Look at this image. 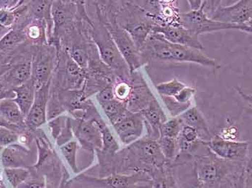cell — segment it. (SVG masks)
I'll list each match as a JSON object with an SVG mask.
<instances>
[{
  "mask_svg": "<svg viewBox=\"0 0 252 188\" xmlns=\"http://www.w3.org/2000/svg\"><path fill=\"white\" fill-rule=\"evenodd\" d=\"M152 33L159 34L169 43L203 51V45L199 41L197 34L185 28L181 25L157 26L155 25ZM151 33V34H152Z\"/></svg>",
  "mask_w": 252,
  "mask_h": 188,
  "instance_id": "4fadbf2b",
  "label": "cell"
},
{
  "mask_svg": "<svg viewBox=\"0 0 252 188\" xmlns=\"http://www.w3.org/2000/svg\"><path fill=\"white\" fill-rule=\"evenodd\" d=\"M131 86L128 81L121 80L113 85V91H114L115 98L121 102H125L127 101L129 95H130Z\"/></svg>",
  "mask_w": 252,
  "mask_h": 188,
  "instance_id": "f35d334b",
  "label": "cell"
},
{
  "mask_svg": "<svg viewBox=\"0 0 252 188\" xmlns=\"http://www.w3.org/2000/svg\"><path fill=\"white\" fill-rule=\"evenodd\" d=\"M163 102L166 108L169 110V113L172 116L177 117L183 112H185L187 109L190 107L189 104H181L176 102L175 99L172 97H166V96H161Z\"/></svg>",
  "mask_w": 252,
  "mask_h": 188,
  "instance_id": "74e56055",
  "label": "cell"
},
{
  "mask_svg": "<svg viewBox=\"0 0 252 188\" xmlns=\"http://www.w3.org/2000/svg\"><path fill=\"white\" fill-rule=\"evenodd\" d=\"M113 126L120 139L125 144H132L139 139L145 127L141 113L130 111Z\"/></svg>",
  "mask_w": 252,
  "mask_h": 188,
  "instance_id": "5bb4252c",
  "label": "cell"
},
{
  "mask_svg": "<svg viewBox=\"0 0 252 188\" xmlns=\"http://www.w3.org/2000/svg\"><path fill=\"white\" fill-rule=\"evenodd\" d=\"M46 182L43 177L29 178L20 184L17 188H45Z\"/></svg>",
  "mask_w": 252,
  "mask_h": 188,
  "instance_id": "f6af8a7d",
  "label": "cell"
},
{
  "mask_svg": "<svg viewBox=\"0 0 252 188\" xmlns=\"http://www.w3.org/2000/svg\"><path fill=\"white\" fill-rule=\"evenodd\" d=\"M1 149H2V147H1V146H0V154H1Z\"/></svg>",
  "mask_w": 252,
  "mask_h": 188,
  "instance_id": "681fc988",
  "label": "cell"
},
{
  "mask_svg": "<svg viewBox=\"0 0 252 188\" xmlns=\"http://www.w3.org/2000/svg\"><path fill=\"white\" fill-rule=\"evenodd\" d=\"M64 110L59 97H57L54 94H52V96H49V102L47 104V111H46V119L49 122L58 117L64 111Z\"/></svg>",
  "mask_w": 252,
  "mask_h": 188,
  "instance_id": "8d00e7d4",
  "label": "cell"
},
{
  "mask_svg": "<svg viewBox=\"0 0 252 188\" xmlns=\"http://www.w3.org/2000/svg\"><path fill=\"white\" fill-rule=\"evenodd\" d=\"M124 151L125 153L121 155L122 167L135 172H146L152 177L157 171L171 165L163 155L157 141L147 136L129 144Z\"/></svg>",
  "mask_w": 252,
  "mask_h": 188,
  "instance_id": "7a4b0ae2",
  "label": "cell"
},
{
  "mask_svg": "<svg viewBox=\"0 0 252 188\" xmlns=\"http://www.w3.org/2000/svg\"><path fill=\"white\" fill-rule=\"evenodd\" d=\"M30 10L34 16L38 19L44 20L48 27V35L51 36L52 30L54 29L52 16H51V7L53 1H29Z\"/></svg>",
  "mask_w": 252,
  "mask_h": 188,
  "instance_id": "484cf974",
  "label": "cell"
},
{
  "mask_svg": "<svg viewBox=\"0 0 252 188\" xmlns=\"http://www.w3.org/2000/svg\"><path fill=\"white\" fill-rule=\"evenodd\" d=\"M99 113L90 119H72V131L84 150L94 152L102 149V136L97 122Z\"/></svg>",
  "mask_w": 252,
  "mask_h": 188,
  "instance_id": "8fae6325",
  "label": "cell"
},
{
  "mask_svg": "<svg viewBox=\"0 0 252 188\" xmlns=\"http://www.w3.org/2000/svg\"><path fill=\"white\" fill-rule=\"evenodd\" d=\"M171 165L157 171L152 176V188H177L175 178L169 172Z\"/></svg>",
  "mask_w": 252,
  "mask_h": 188,
  "instance_id": "f546056e",
  "label": "cell"
},
{
  "mask_svg": "<svg viewBox=\"0 0 252 188\" xmlns=\"http://www.w3.org/2000/svg\"><path fill=\"white\" fill-rule=\"evenodd\" d=\"M178 137L189 144L195 142L200 139L197 131L192 127L188 125H183Z\"/></svg>",
  "mask_w": 252,
  "mask_h": 188,
  "instance_id": "7bdbcfd3",
  "label": "cell"
},
{
  "mask_svg": "<svg viewBox=\"0 0 252 188\" xmlns=\"http://www.w3.org/2000/svg\"><path fill=\"white\" fill-rule=\"evenodd\" d=\"M51 81L35 91L33 104L25 119L26 127L31 130H36L47 121L46 111L50 96Z\"/></svg>",
  "mask_w": 252,
  "mask_h": 188,
  "instance_id": "2e32d148",
  "label": "cell"
},
{
  "mask_svg": "<svg viewBox=\"0 0 252 188\" xmlns=\"http://www.w3.org/2000/svg\"><path fill=\"white\" fill-rule=\"evenodd\" d=\"M90 44L85 43H76L75 45H73L68 48V51H67L71 58L82 69L86 71V73L88 68L89 57H90L89 51H90Z\"/></svg>",
  "mask_w": 252,
  "mask_h": 188,
  "instance_id": "83f0119b",
  "label": "cell"
},
{
  "mask_svg": "<svg viewBox=\"0 0 252 188\" xmlns=\"http://www.w3.org/2000/svg\"><path fill=\"white\" fill-rule=\"evenodd\" d=\"M75 180L94 188H132L142 183L150 184L152 179L146 172H138L130 175L114 173L100 178L81 175Z\"/></svg>",
  "mask_w": 252,
  "mask_h": 188,
  "instance_id": "9c48e42d",
  "label": "cell"
},
{
  "mask_svg": "<svg viewBox=\"0 0 252 188\" xmlns=\"http://www.w3.org/2000/svg\"><path fill=\"white\" fill-rule=\"evenodd\" d=\"M0 127H5V128L10 129V130H14V131L17 132L18 130H20V129L18 128V127H15V126L12 125V124H10L8 122L5 120L4 118L1 117L0 116Z\"/></svg>",
  "mask_w": 252,
  "mask_h": 188,
  "instance_id": "7dc6e473",
  "label": "cell"
},
{
  "mask_svg": "<svg viewBox=\"0 0 252 188\" xmlns=\"http://www.w3.org/2000/svg\"><path fill=\"white\" fill-rule=\"evenodd\" d=\"M24 34L21 33L20 31L11 29L0 40V51L7 49L16 46L20 42L24 40Z\"/></svg>",
  "mask_w": 252,
  "mask_h": 188,
  "instance_id": "d590c367",
  "label": "cell"
},
{
  "mask_svg": "<svg viewBox=\"0 0 252 188\" xmlns=\"http://www.w3.org/2000/svg\"><path fill=\"white\" fill-rule=\"evenodd\" d=\"M16 19L17 14L15 10L7 7L0 8V26L11 29Z\"/></svg>",
  "mask_w": 252,
  "mask_h": 188,
  "instance_id": "60d3db41",
  "label": "cell"
},
{
  "mask_svg": "<svg viewBox=\"0 0 252 188\" xmlns=\"http://www.w3.org/2000/svg\"><path fill=\"white\" fill-rule=\"evenodd\" d=\"M188 4H189L191 11H197L200 10V7L203 5V1L199 0V1H188Z\"/></svg>",
  "mask_w": 252,
  "mask_h": 188,
  "instance_id": "c3c4849f",
  "label": "cell"
},
{
  "mask_svg": "<svg viewBox=\"0 0 252 188\" xmlns=\"http://www.w3.org/2000/svg\"><path fill=\"white\" fill-rule=\"evenodd\" d=\"M18 140L19 136L16 132L5 127H0V146L1 147H8Z\"/></svg>",
  "mask_w": 252,
  "mask_h": 188,
  "instance_id": "ab89813d",
  "label": "cell"
},
{
  "mask_svg": "<svg viewBox=\"0 0 252 188\" xmlns=\"http://www.w3.org/2000/svg\"><path fill=\"white\" fill-rule=\"evenodd\" d=\"M32 79V63H19L11 68L4 76L3 83L10 89L24 84Z\"/></svg>",
  "mask_w": 252,
  "mask_h": 188,
  "instance_id": "603a6c76",
  "label": "cell"
},
{
  "mask_svg": "<svg viewBox=\"0 0 252 188\" xmlns=\"http://www.w3.org/2000/svg\"><path fill=\"white\" fill-rule=\"evenodd\" d=\"M164 158L169 162H172L179 153L178 139L160 136L157 140Z\"/></svg>",
  "mask_w": 252,
  "mask_h": 188,
  "instance_id": "4dcf8cb0",
  "label": "cell"
},
{
  "mask_svg": "<svg viewBox=\"0 0 252 188\" xmlns=\"http://www.w3.org/2000/svg\"><path fill=\"white\" fill-rule=\"evenodd\" d=\"M51 134L59 147L71 141L72 138V119L67 116H58L49 121Z\"/></svg>",
  "mask_w": 252,
  "mask_h": 188,
  "instance_id": "cb8c5ba5",
  "label": "cell"
},
{
  "mask_svg": "<svg viewBox=\"0 0 252 188\" xmlns=\"http://www.w3.org/2000/svg\"><path fill=\"white\" fill-rule=\"evenodd\" d=\"M178 117L184 125L189 126L197 131L199 139L206 142L212 139L209 126L198 108L196 107L189 108Z\"/></svg>",
  "mask_w": 252,
  "mask_h": 188,
  "instance_id": "ac0fdd59",
  "label": "cell"
},
{
  "mask_svg": "<svg viewBox=\"0 0 252 188\" xmlns=\"http://www.w3.org/2000/svg\"><path fill=\"white\" fill-rule=\"evenodd\" d=\"M111 124H116L128 112L125 102L114 99L101 106Z\"/></svg>",
  "mask_w": 252,
  "mask_h": 188,
  "instance_id": "f1b7e54d",
  "label": "cell"
},
{
  "mask_svg": "<svg viewBox=\"0 0 252 188\" xmlns=\"http://www.w3.org/2000/svg\"><path fill=\"white\" fill-rule=\"evenodd\" d=\"M0 116L18 128L26 127L24 116L12 99L0 100Z\"/></svg>",
  "mask_w": 252,
  "mask_h": 188,
  "instance_id": "d4e9b609",
  "label": "cell"
},
{
  "mask_svg": "<svg viewBox=\"0 0 252 188\" xmlns=\"http://www.w3.org/2000/svg\"><path fill=\"white\" fill-rule=\"evenodd\" d=\"M117 4L116 21L133 40L138 51L152 33L155 23L151 14L134 1H120Z\"/></svg>",
  "mask_w": 252,
  "mask_h": 188,
  "instance_id": "3957f363",
  "label": "cell"
},
{
  "mask_svg": "<svg viewBox=\"0 0 252 188\" xmlns=\"http://www.w3.org/2000/svg\"><path fill=\"white\" fill-rule=\"evenodd\" d=\"M28 156L27 149L13 144L4 147L0 154V161L4 168L23 167Z\"/></svg>",
  "mask_w": 252,
  "mask_h": 188,
  "instance_id": "7402d4cb",
  "label": "cell"
},
{
  "mask_svg": "<svg viewBox=\"0 0 252 188\" xmlns=\"http://www.w3.org/2000/svg\"><path fill=\"white\" fill-rule=\"evenodd\" d=\"M78 144L77 141H70L61 146L60 150L62 155L67 161L73 172L77 173L79 172L77 164V152Z\"/></svg>",
  "mask_w": 252,
  "mask_h": 188,
  "instance_id": "e575fe53",
  "label": "cell"
},
{
  "mask_svg": "<svg viewBox=\"0 0 252 188\" xmlns=\"http://www.w3.org/2000/svg\"><path fill=\"white\" fill-rule=\"evenodd\" d=\"M97 13V23L91 20L90 37L95 45L98 54L102 61L114 72L115 75L121 80L128 81L130 72L125 60L118 51L110 32L102 23Z\"/></svg>",
  "mask_w": 252,
  "mask_h": 188,
  "instance_id": "5b68a950",
  "label": "cell"
},
{
  "mask_svg": "<svg viewBox=\"0 0 252 188\" xmlns=\"http://www.w3.org/2000/svg\"><path fill=\"white\" fill-rule=\"evenodd\" d=\"M139 52L144 64L151 59H157L197 63L216 69L220 67L214 59L207 56L201 51L169 43L159 34H151Z\"/></svg>",
  "mask_w": 252,
  "mask_h": 188,
  "instance_id": "6da1fadb",
  "label": "cell"
},
{
  "mask_svg": "<svg viewBox=\"0 0 252 188\" xmlns=\"http://www.w3.org/2000/svg\"><path fill=\"white\" fill-rule=\"evenodd\" d=\"M97 102L100 104V106L110 102L115 98L114 91H113V84L107 85L104 87L102 90L97 93L96 96Z\"/></svg>",
  "mask_w": 252,
  "mask_h": 188,
  "instance_id": "ee69618b",
  "label": "cell"
},
{
  "mask_svg": "<svg viewBox=\"0 0 252 188\" xmlns=\"http://www.w3.org/2000/svg\"><path fill=\"white\" fill-rule=\"evenodd\" d=\"M177 1H158V12L151 17L157 26L180 25V7Z\"/></svg>",
  "mask_w": 252,
  "mask_h": 188,
  "instance_id": "ffe728a7",
  "label": "cell"
},
{
  "mask_svg": "<svg viewBox=\"0 0 252 188\" xmlns=\"http://www.w3.org/2000/svg\"><path fill=\"white\" fill-rule=\"evenodd\" d=\"M131 90L126 102L127 111L132 113H140L149 107L156 98L144 78L138 71L130 74L128 81Z\"/></svg>",
  "mask_w": 252,
  "mask_h": 188,
  "instance_id": "7c38bea8",
  "label": "cell"
},
{
  "mask_svg": "<svg viewBox=\"0 0 252 188\" xmlns=\"http://www.w3.org/2000/svg\"><path fill=\"white\" fill-rule=\"evenodd\" d=\"M35 91L36 88L32 79L24 84L12 88V92L14 94L12 100L19 107L25 119L33 104Z\"/></svg>",
  "mask_w": 252,
  "mask_h": 188,
  "instance_id": "44dd1931",
  "label": "cell"
},
{
  "mask_svg": "<svg viewBox=\"0 0 252 188\" xmlns=\"http://www.w3.org/2000/svg\"><path fill=\"white\" fill-rule=\"evenodd\" d=\"M97 12L105 27L110 32L118 51L128 66L130 74L144 66L140 52L129 34L116 21L117 5L97 4Z\"/></svg>",
  "mask_w": 252,
  "mask_h": 188,
  "instance_id": "277c9868",
  "label": "cell"
},
{
  "mask_svg": "<svg viewBox=\"0 0 252 188\" xmlns=\"http://www.w3.org/2000/svg\"><path fill=\"white\" fill-rule=\"evenodd\" d=\"M186 85L180 81L174 79L169 81L164 82L157 85V90L161 96L174 97L183 90Z\"/></svg>",
  "mask_w": 252,
  "mask_h": 188,
  "instance_id": "836d02e7",
  "label": "cell"
},
{
  "mask_svg": "<svg viewBox=\"0 0 252 188\" xmlns=\"http://www.w3.org/2000/svg\"><path fill=\"white\" fill-rule=\"evenodd\" d=\"M195 93V88L193 87L187 86L186 85L178 94L172 98H173L176 102H178V103L191 105V102H192V99H193Z\"/></svg>",
  "mask_w": 252,
  "mask_h": 188,
  "instance_id": "b9f144b4",
  "label": "cell"
},
{
  "mask_svg": "<svg viewBox=\"0 0 252 188\" xmlns=\"http://www.w3.org/2000/svg\"><path fill=\"white\" fill-rule=\"evenodd\" d=\"M32 63V79L36 89L51 81V74L55 65L54 51L40 48L33 57Z\"/></svg>",
  "mask_w": 252,
  "mask_h": 188,
  "instance_id": "9a60e30c",
  "label": "cell"
},
{
  "mask_svg": "<svg viewBox=\"0 0 252 188\" xmlns=\"http://www.w3.org/2000/svg\"><path fill=\"white\" fill-rule=\"evenodd\" d=\"M206 144L211 152L220 159L239 162L251 159L250 141L230 140L216 135L207 141Z\"/></svg>",
  "mask_w": 252,
  "mask_h": 188,
  "instance_id": "30bf717a",
  "label": "cell"
},
{
  "mask_svg": "<svg viewBox=\"0 0 252 188\" xmlns=\"http://www.w3.org/2000/svg\"><path fill=\"white\" fill-rule=\"evenodd\" d=\"M183 125L184 124L179 119L178 116L173 118L170 120L166 121L160 128V136L177 139L181 132Z\"/></svg>",
  "mask_w": 252,
  "mask_h": 188,
  "instance_id": "d6a6232c",
  "label": "cell"
},
{
  "mask_svg": "<svg viewBox=\"0 0 252 188\" xmlns=\"http://www.w3.org/2000/svg\"><path fill=\"white\" fill-rule=\"evenodd\" d=\"M196 177L203 188H219L225 178L242 165L239 161L220 159L210 152L194 160Z\"/></svg>",
  "mask_w": 252,
  "mask_h": 188,
  "instance_id": "8992f818",
  "label": "cell"
},
{
  "mask_svg": "<svg viewBox=\"0 0 252 188\" xmlns=\"http://www.w3.org/2000/svg\"><path fill=\"white\" fill-rule=\"evenodd\" d=\"M51 16L54 24V35H56L59 29L66 24L71 18V10L63 1H53Z\"/></svg>",
  "mask_w": 252,
  "mask_h": 188,
  "instance_id": "4316f807",
  "label": "cell"
},
{
  "mask_svg": "<svg viewBox=\"0 0 252 188\" xmlns=\"http://www.w3.org/2000/svg\"><path fill=\"white\" fill-rule=\"evenodd\" d=\"M140 113L144 118V126L147 130L146 136L158 140L160 137V128L167 121V118L157 99H154L149 107Z\"/></svg>",
  "mask_w": 252,
  "mask_h": 188,
  "instance_id": "e0dca14e",
  "label": "cell"
},
{
  "mask_svg": "<svg viewBox=\"0 0 252 188\" xmlns=\"http://www.w3.org/2000/svg\"><path fill=\"white\" fill-rule=\"evenodd\" d=\"M203 5L200 10L189 11L180 15V25L185 28L192 31L197 35L205 32H216L223 29H239L247 33H252V26H236V25L225 24L210 19L204 12Z\"/></svg>",
  "mask_w": 252,
  "mask_h": 188,
  "instance_id": "ba28073f",
  "label": "cell"
},
{
  "mask_svg": "<svg viewBox=\"0 0 252 188\" xmlns=\"http://www.w3.org/2000/svg\"><path fill=\"white\" fill-rule=\"evenodd\" d=\"M65 86L68 90L82 89L87 79L86 71L80 68L68 55L65 56L63 75Z\"/></svg>",
  "mask_w": 252,
  "mask_h": 188,
  "instance_id": "d6986e66",
  "label": "cell"
},
{
  "mask_svg": "<svg viewBox=\"0 0 252 188\" xmlns=\"http://www.w3.org/2000/svg\"><path fill=\"white\" fill-rule=\"evenodd\" d=\"M43 27L38 24H32L28 27L27 35L31 40H37L43 35Z\"/></svg>",
  "mask_w": 252,
  "mask_h": 188,
  "instance_id": "bcb514c9",
  "label": "cell"
},
{
  "mask_svg": "<svg viewBox=\"0 0 252 188\" xmlns=\"http://www.w3.org/2000/svg\"><path fill=\"white\" fill-rule=\"evenodd\" d=\"M4 174L10 186L17 188L30 178L31 172L25 167H13L4 168Z\"/></svg>",
  "mask_w": 252,
  "mask_h": 188,
  "instance_id": "1f68e13d",
  "label": "cell"
},
{
  "mask_svg": "<svg viewBox=\"0 0 252 188\" xmlns=\"http://www.w3.org/2000/svg\"><path fill=\"white\" fill-rule=\"evenodd\" d=\"M203 10L214 21L236 26H252V0H241L230 6L222 5L221 1H205Z\"/></svg>",
  "mask_w": 252,
  "mask_h": 188,
  "instance_id": "52a82bcc",
  "label": "cell"
}]
</instances>
